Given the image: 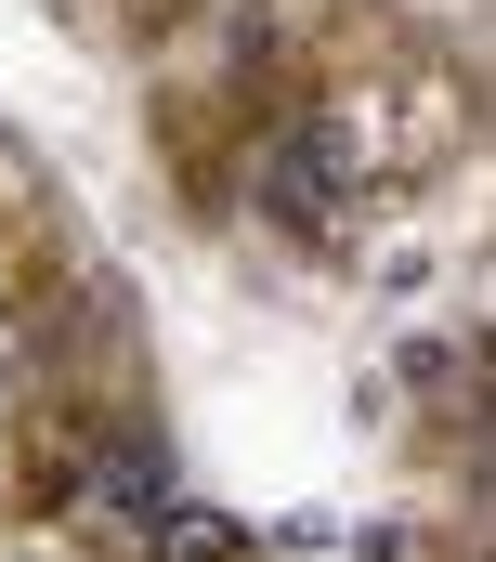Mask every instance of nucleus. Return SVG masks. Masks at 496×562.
<instances>
[{
    "label": "nucleus",
    "mask_w": 496,
    "mask_h": 562,
    "mask_svg": "<svg viewBox=\"0 0 496 562\" xmlns=\"http://www.w3.org/2000/svg\"><path fill=\"white\" fill-rule=\"evenodd\" d=\"M261 210L301 249H340L353 236V132L340 119H288V132L261 144Z\"/></svg>",
    "instance_id": "f257e3e1"
},
{
    "label": "nucleus",
    "mask_w": 496,
    "mask_h": 562,
    "mask_svg": "<svg viewBox=\"0 0 496 562\" xmlns=\"http://www.w3.org/2000/svg\"><path fill=\"white\" fill-rule=\"evenodd\" d=\"M157 562H248V537L223 510H157Z\"/></svg>",
    "instance_id": "f03ea898"
},
{
    "label": "nucleus",
    "mask_w": 496,
    "mask_h": 562,
    "mask_svg": "<svg viewBox=\"0 0 496 562\" xmlns=\"http://www.w3.org/2000/svg\"><path fill=\"white\" fill-rule=\"evenodd\" d=\"M105 497L119 510H170V458L157 445H105Z\"/></svg>",
    "instance_id": "7ed1b4c3"
}]
</instances>
